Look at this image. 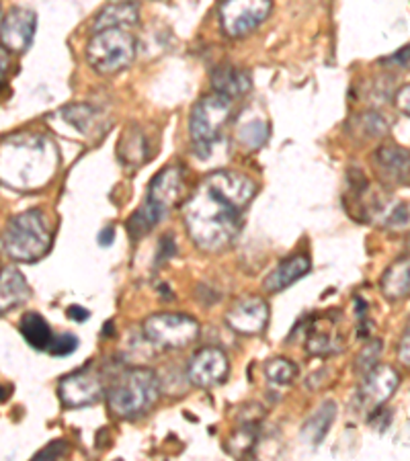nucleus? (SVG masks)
Listing matches in <instances>:
<instances>
[{
  "instance_id": "1",
  "label": "nucleus",
  "mask_w": 410,
  "mask_h": 461,
  "mask_svg": "<svg viewBox=\"0 0 410 461\" xmlns=\"http://www.w3.org/2000/svg\"><path fill=\"white\" fill-rule=\"evenodd\" d=\"M255 193V181L238 170L207 175L183 205V221L191 240L207 252L228 249L241 234L242 213Z\"/></svg>"
},
{
  "instance_id": "2",
  "label": "nucleus",
  "mask_w": 410,
  "mask_h": 461,
  "mask_svg": "<svg viewBox=\"0 0 410 461\" xmlns=\"http://www.w3.org/2000/svg\"><path fill=\"white\" fill-rule=\"evenodd\" d=\"M58 168V154L41 136H23L0 156V176L19 189H37L50 183Z\"/></svg>"
},
{
  "instance_id": "3",
  "label": "nucleus",
  "mask_w": 410,
  "mask_h": 461,
  "mask_svg": "<svg viewBox=\"0 0 410 461\" xmlns=\"http://www.w3.org/2000/svg\"><path fill=\"white\" fill-rule=\"evenodd\" d=\"M185 195H187V173H185V168L178 165L162 168L152 178L146 203L136 210L128 221L132 240H140V238L150 234L167 218L170 210H177L187 199Z\"/></svg>"
},
{
  "instance_id": "4",
  "label": "nucleus",
  "mask_w": 410,
  "mask_h": 461,
  "mask_svg": "<svg viewBox=\"0 0 410 461\" xmlns=\"http://www.w3.org/2000/svg\"><path fill=\"white\" fill-rule=\"evenodd\" d=\"M160 392V377L154 369L130 367L122 371L109 385V411L122 420H136L152 411L159 402Z\"/></svg>"
},
{
  "instance_id": "5",
  "label": "nucleus",
  "mask_w": 410,
  "mask_h": 461,
  "mask_svg": "<svg viewBox=\"0 0 410 461\" xmlns=\"http://www.w3.org/2000/svg\"><path fill=\"white\" fill-rule=\"evenodd\" d=\"M54 242V232L40 210H27L13 215L0 236V249L17 263H35L43 258Z\"/></svg>"
},
{
  "instance_id": "6",
  "label": "nucleus",
  "mask_w": 410,
  "mask_h": 461,
  "mask_svg": "<svg viewBox=\"0 0 410 461\" xmlns=\"http://www.w3.org/2000/svg\"><path fill=\"white\" fill-rule=\"evenodd\" d=\"M232 111L234 101H230L218 93L201 96L196 103L189 119V131L193 150L201 158H205L212 152V146L222 138V130L232 119Z\"/></svg>"
},
{
  "instance_id": "7",
  "label": "nucleus",
  "mask_w": 410,
  "mask_h": 461,
  "mask_svg": "<svg viewBox=\"0 0 410 461\" xmlns=\"http://www.w3.org/2000/svg\"><path fill=\"white\" fill-rule=\"evenodd\" d=\"M138 51L136 37L128 29H103L96 32L87 46V59L95 72L111 77L128 68Z\"/></svg>"
},
{
  "instance_id": "8",
  "label": "nucleus",
  "mask_w": 410,
  "mask_h": 461,
  "mask_svg": "<svg viewBox=\"0 0 410 461\" xmlns=\"http://www.w3.org/2000/svg\"><path fill=\"white\" fill-rule=\"evenodd\" d=\"M201 332L197 318L183 312H159L144 320L141 334L159 351H178L196 343Z\"/></svg>"
},
{
  "instance_id": "9",
  "label": "nucleus",
  "mask_w": 410,
  "mask_h": 461,
  "mask_svg": "<svg viewBox=\"0 0 410 461\" xmlns=\"http://www.w3.org/2000/svg\"><path fill=\"white\" fill-rule=\"evenodd\" d=\"M341 312L328 310L324 314H310L305 316L304 329L300 324L296 326L294 332H302V343L305 353L312 357H333L345 348V337L341 332Z\"/></svg>"
},
{
  "instance_id": "10",
  "label": "nucleus",
  "mask_w": 410,
  "mask_h": 461,
  "mask_svg": "<svg viewBox=\"0 0 410 461\" xmlns=\"http://www.w3.org/2000/svg\"><path fill=\"white\" fill-rule=\"evenodd\" d=\"M271 0H223L220 23L230 37H246L271 17Z\"/></svg>"
},
{
  "instance_id": "11",
  "label": "nucleus",
  "mask_w": 410,
  "mask_h": 461,
  "mask_svg": "<svg viewBox=\"0 0 410 461\" xmlns=\"http://www.w3.org/2000/svg\"><path fill=\"white\" fill-rule=\"evenodd\" d=\"M58 396L64 406L85 408L96 404L105 396V379L93 366H85L64 375L58 384Z\"/></svg>"
},
{
  "instance_id": "12",
  "label": "nucleus",
  "mask_w": 410,
  "mask_h": 461,
  "mask_svg": "<svg viewBox=\"0 0 410 461\" xmlns=\"http://www.w3.org/2000/svg\"><path fill=\"white\" fill-rule=\"evenodd\" d=\"M400 385V374L392 366H374L365 371V377L357 392V404L361 411L374 414L392 398Z\"/></svg>"
},
{
  "instance_id": "13",
  "label": "nucleus",
  "mask_w": 410,
  "mask_h": 461,
  "mask_svg": "<svg viewBox=\"0 0 410 461\" xmlns=\"http://www.w3.org/2000/svg\"><path fill=\"white\" fill-rule=\"evenodd\" d=\"M230 374V361L228 355L218 347H205L197 351L189 359L187 366V377L193 385L197 388H214L226 382Z\"/></svg>"
},
{
  "instance_id": "14",
  "label": "nucleus",
  "mask_w": 410,
  "mask_h": 461,
  "mask_svg": "<svg viewBox=\"0 0 410 461\" xmlns=\"http://www.w3.org/2000/svg\"><path fill=\"white\" fill-rule=\"evenodd\" d=\"M271 308L263 297H244L232 308L226 312V324L228 329L234 332L242 334V337H257V334L267 329V322H269Z\"/></svg>"
},
{
  "instance_id": "15",
  "label": "nucleus",
  "mask_w": 410,
  "mask_h": 461,
  "mask_svg": "<svg viewBox=\"0 0 410 461\" xmlns=\"http://www.w3.org/2000/svg\"><path fill=\"white\" fill-rule=\"evenodd\" d=\"M37 29V14L23 6H14L0 21V43L6 51L23 54L32 46Z\"/></svg>"
},
{
  "instance_id": "16",
  "label": "nucleus",
  "mask_w": 410,
  "mask_h": 461,
  "mask_svg": "<svg viewBox=\"0 0 410 461\" xmlns=\"http://www.w3.org/2000/svg\"><path fill=\"white\" fill-rule=\"evenodd\" d=\"M312 269V260L305 255H294L275 267V269L267 275L265 289L269 294H279L289 285H294L296 281H300L304 275H308Z\"/></svg>"
},
{
  "instance_id": "17",
  "label": "nucleus",
  "mask_w": 410,
  "mask_h": 461,
  "mask_svg": "<svg viewBox=\"0 0 410 461\" xmlns=\"http://www.w3.org/2000/svg\"><path fill=\"white\" fill-rule=\"evenodd\" d=\"M376 168L384 183L408 185V152L400 146H382L376 152Z\"/></svg>"
},
{
  "instance_id": "18",
  "label": "nucleus",
  "mask_w": 410,
  "mask_h": 461,
  "mask_svg": "<svg viewBox=\"0 0 410 461\" xmlns=\"http://www.w3.org/2000/svg\"><path fill=\"white\" fill-rule=\"evenodd\" d=\"M32 295V287L23 277V273L14 267L0 269V314H6L21 303H25Z\"/></svg>"
},
{
  "instance_id": "19",
  "label": "nucleus",
  "mask_w": 410,
  "mask_h": 461,
  "mask_svg": "<svg viewBox=\"0 0 410 461\" xmlns=\"http://www.w3.org/2000/svg\"><path fill=\"white\" fill-rule=\"evenodd\" d=\"M212 86L214 93H218L222 96H226L230 101H236L238 96H242L251 91L252 86V78L251 74L238 68V66H218L212 72Z\"/></svg>"
},
{
  "instance_id": "20",
  "label": "nucleus",
  "mask_w": 410,
  "mask_h": 461,
  "mask_svg": "<svg viewBox=\"0 0 410 461\" xmlns=\"http://www.w3.org/2000/svg\"><path fill=\"white\" fill-rule=\"evenodd\" d=\"M140 21V6L136 3H111L107 9L96 14L93 32H103V29H128L138 25Z\"/></svg>"
},
{
  "instance_id": "21",
  "label": "nucleus",
  "mask_w": 410,
  "mask_h": 461,
  "mask_svg": "<svg viewBox=\"0 0 410 461\" xmlns=\"http://www.w3.org/2000/svg\"><path fill=\"white\" fill-rule=\"evenodd\" d=\"M19 330L27 340V345L35 348V351H48L51 340H54V332H51L48 320L41 314H37V312H25L21 316Z\"/></svg>"
},
{
  "instance_id": "22",
  "label": "nucleus",
  "mask_w": 410,
  "mask_h": 461,
  "mask_svg": "<svg viewBox=\"0 0 410 461\" xmlns=\"http://www.w3.org/2000/svg\"><path fill=\"white\" fill-rule=\"evenodd\" d=\"M410 292V265L408 258H400L396 263L387 267L382 275V294L386 300L400 302L406 300Z\"/></svg>"
},
{
  "instance_id": "23",
  "label": "nucleus",
  "mask_w": 410,
  "mask_h": 461,
  "mask_svg": "<svg viewBox=\"0 0 410 461\" xmlns=\"http://www.w3.org/2000/svg\"><path fill=\"white\" fill-rule=\"evenodd\" d=\"M337 404L333 400H326L324 404L318 406V411L310 416L302 425V438H305L310 445H318L331 430L334 419H337Z\"/></svg>"
},
{
  "instance_id": "24",
  "label": "nucleus",
  "mask_w": 410,
  "mask_h": 461,
  "mask_svg": "<svg viewBox=\"0 0 410 461\" xmlns=\"http://www.w3.org/2000/svg\"><path fill=\"white\" fill-rule=\"evenodd\" d=\"M148 156H150V150H148V142L144 133L140 130L125 133V136L119 140V158H122L125 165L141 167L148 160Z\"/></svg>"
},
{
  "instance_id": "25",
  "label": "nucleus",
  "mask_w": 410,
  "mask_h": 461,
  "mask_svg": "<svg viewBox=\"0 0 410 461\" xmlns=\"http://www.w3.org/2000/svg\"><path fill=\"white\" fill-rule=\"evenodd\" d=\"M300 374L296 363L286 357H275L265 363V375L275 385H289Z\"/></svg>"
},
{
  "instance_id": "26",
  "label": "nucleus",
  "mask_w": 410,
  "mask_h": 461,
  "mask_svg": "<svg viewBox=\"0 0 410 461\" xmlns=\"http://www.w3.org/2000/svg\"><path fill=\"white\" fill-rule=\"evenodd\" d=\"M257 425H259V420H249V422H244V425L238 427L234 437L230 438V443L234 445V449H228V451L234 453V456H244V453H249L252 447H255L257 430H259ZM232 445H228V447H232Z\"/></svg>"
},
{
  "instance_id": "27",
  "label": "nucleus",
  "mask_w": 410,
  "mask_h": 461,
  "mask_svg": "<svg viewBox=\"0 0 410 461\" xmlns=\"http://www.w3.org/2000/svg\"><path fill=\"white\" fill-rule=\"evenodd\" d=\"M267 136H269V125L265 122H251L249 125H244L241 133H238V140H241L244 146H249L251 150H255V148L265 144Z\"/></svg>"
},
{
  "instance_id": "28",
  "label": "nucleus",
  "mask_w": 410,
  "mask_h": 461,
  "mask_svg": "<svg viewBox=\"0 0 410 461\" xmlns=\"http://www.w3.org/2000/svg\"><path fill=\"white\" fill-rule=\"evenodd\" d=\"M77 348H78V339L74 337V334L66 332V334H59V337H54L48 353L54 357H68L77 351Z\"/></svg>"
},
{
  "instance_id": "29",
  "label": "nucleus",
  "mask_w": 410,
  "mask_h": 461,
  "mask_svg": "<svg viewBox=\"0 0 410 461\" xmlns=\"http://www.w3.org/2000/svg\"><path fill=\"white\" fill-rule=\"evenodd\" d=\"M64 117L74 125V128L85 131L87 125L93 122V109L87 105H74L64 111Z\"/></svg>"
},
{
  "instance_id": "30",
  "label": "nucleus",
  "mask_w": 410,
  "mask_h": 461,
  "mask_svg": "<svg viewBox=\"0 0 410 461\" xmlns=\"http://www.w3.org/2000/svg\"><path fill=\"white\" fill-rule=\"evenodd\" d=\"M379 353H382V343H379V340H371V343L365 345L361 355L357 357V369L363 371V374L365 371H369L376 366Z\"/></svg>"
},
{
  "instance_id": "31",
  "label": "nucleus",
  "mask_w": 410,
  "mask_h": 461,
  "mask_svg": "<svg viewBox=\"0 0 410 461\" xmlns=\"http://www.w3.org/2000/svg\"><path fill=\"white\" fill-rule=\"evenodd\" d=\"M70 453V445L66 441H51L48 443V447H43L41 451L35 453V459H59L66 457Z\"/></svg>"
},
{
  "instance_id": "32",
  "label": "nucleus",
  "mask_w": 410,
  "mask_h": 461,
  "mask_svg": "<svg viewBox=\"0 0 410 461\" xmlns=\"http://www.w3.org/2000/svg\"><path fill=\"white\" fill-rule=\"evenodd\" d=\"M9 66H11V56L3 46H0V86L5 85L6 74H9Z\"/></svg>"
},
{
  "instance_id": "33",
  "label": "nucleus",
  "mask_w": 410,
  "mask_h": 461,
  "mask_svg": "<svg viewBox=\"0 0 410 461\" xmlns=\"http://www.w3.org/2000/svg\"><path fill=\"white\" fill-rule=\"evenodd\" d=\"M68 318L74 320V322H87L91 318V312L82 306H70L68 308Z\"/></svg>"
},
{
  "instance_id": "34",
  "label": "nucleus",
  "mask_w": 410,
  "mask_h": 461,
  "mask_svg": "<svg viewBox=\"0 0 410 461\" xmlns=\"http://www.w3.org/2000/svg\"><path fill=\"white\" fill-rule=\"evenodd\" d=\"M408 340H410V332H408V329H406V330H405V339L400 340V348H398L400 361L405 363V366H408V363H410V355H408Z\"/></svg>"
},
{
  "instance_id": "35",
  "label": "nucleus",
  "mask_w": 410,
  "mask_h": 461,
  "mask_svg": "<svg viewBox=\"0 0 410 461\" xmlns=\"http://www.w3.org/2000/svg\"><path fill=\"white\" fill-rule=\"evenodd\" d=\"M96 240H99V244L101 247H111V244H114V240H115V230L114 228H105L103 230V232L99 234V238H96Z\"/></svg>"
},
{
  "instance_id": "36",
  "label": "nucleus",
  "mask_w": 410,
  "mask_h": 461,
  "mask_svg": "<svg viewBox=\"0 0 410 461\" xmlns=\"http://www.w3.org/2000/svg\"><path fill=\"white\" fill-rule=\"evenodd\" d=\"M6 398H9V390H6V388H3V385H0V402H5Z\"/></svg>"
},
{
  "instance_id": "37",
  "label": "nucleus",
  "mask_w": 410,
  "mask_h": 461,
  "mask_svg": "<svg viewBox=\"0 0 410 461\" xmlns=\"http://www.w3.org/2000/svg\"><path fill=\"white\" fill-rule=\"evenodd\" d=\"M114 3H136V0H114Z\"/></svg>"
}]
</instances>
